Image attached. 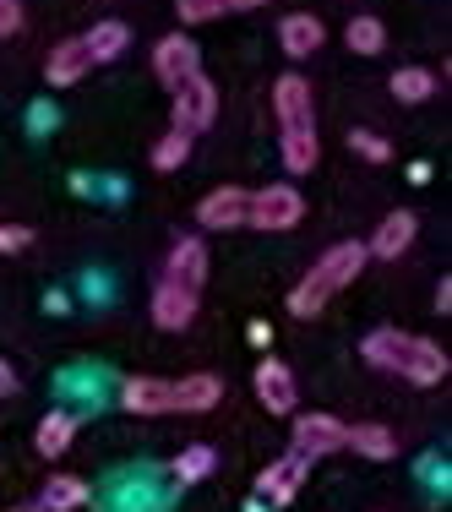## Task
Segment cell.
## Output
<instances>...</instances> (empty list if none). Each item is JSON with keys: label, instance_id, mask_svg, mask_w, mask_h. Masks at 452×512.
Returning <instances> with one entry per match:
<instances>
[{"label": "cell", "instance_id": "1", "mask_svg": "<svg viewBox=\"0 0 452 512\" xmlns=\"http://www.w3.org/2000/svg\"><path fill=\"white\" fill-rule=\"evenodd\" d=\"M224 404V376L191 371V376H126L120 382V409L137 420L158 414H207Z\"/></svg>", "mask_w": 452, "mask_h": 512}, {"label": "cell", "instance_id": "2", "mask_svg": "<svg viewBox=\"0 0 452 512\" xmlns=\"http://www.w3.org/2000/svg\"><path fill=\"white\" fill-rule=\"evenodd\" d=\"M360 360L371 365V371H382V376L409 382V387H442L447 371H452L442 344H431V338H420V333H398V327H376V333H365Z\"/></svg>", "mask_w": 452, "mask_h": 512}, {"label": "cell", "instance_id": "3", "mask_svg": "<svg viewBox=\"0 0 452 512\" xmlns=\"http://www.w3.org/2000/svg\"><path fill=\"white\" fill-rule=\"evenodd\" d=\"M365 262H371V256H365V240H338V246H327L311 262V273L289 289V316H300V322H305V316L327 311V300L344 295L354 278L365 273Z\"/></svg>", "mask_w": 452, "mask_h": 512}, {"label": "cell", "instance_id": "4", "mask_svg": "<svg viewBox=\"0 0 452 512\" xmlns=\"http://www.w3.org/2000/svg\"><path fill=\"white\" fill-rule=\"evenodd\" d=\"M218 120V88H213V77H186L175 93H169V126L175 131H186V137H202L207 126Z\"/></svg>", "mask_w": 452, "mask_h": 512}, {"label": "cell", "instance_id": "5", "mask_svg": "<svg viewBox=\"0 0 452 512\" xmlns=\"http://www.w3.org/2000/svg\"><path fill=\"white\" fill-rule=\"evenodd\" d=\"M300 218H305V197L289 186V180L251 191V202H246V224L262 229V235H284V229H295Z\"/></svg>", "mask_w": 452, "mask_h": 512}, {"label": "cell", "instance_id": "6", "mask_svg": "<svg viewBox=\"0 0 452 512\" xmlns=\"http://www.w3.org/2000/svg\"><path fill=\"white\" fill-rule=\"evenodd\" d=\"M289 453L305 458V463H322V458L344 453V420L327 414V409L295 414V425H289Z\"/></svg>", "mask_w": 452, "mask_h": 512}, {"label": "cell", "instance_id": "7", "mask_svg": "<svg viewBox=\"0 0 452 512\" xmlns=\"http://www.w3.org/2000/svg\"><path fill=\"white\" fill-rule=\"evenodd\" d=\"M251 387H256V404L267 414H295L300 409V387H295V371H289L278 355H262L251 371Z\"/></svg>", "mask_w": 452, "mask_h": 512}, {"label": "cell", "instance_id": "8", "mask_svg": "<svg viewBox=\"0 0 452 512\" xmlns=\"http://www.w3.org/2000/svg\"><path fill=\"white\" fill-rule=\"evenodd\" d=\"M197 71H202V50H197L191 33H164V39L153 44V77L164 82L169 93H175L186 77H197Z\"/></svg>", "mask_w": 452, "mask_h": 512}, {"label": "cell", "instance_id": "9", "mask_svg": "<svg viewBox=\"0 0 452 512\" xmlns=\"http://www.w3.org/2000/svg\"><path fill=\"white\" fill-rule=\"evenodd\" d=\"M273 115H278V131H295V126H316L311 115V82L300 71H284L273 82Z\"/></svg>", "mask_w": 452, "mask_h": 512}, {"label": "cell", "instance_id": "10", "mask_svg": "<svg viewBox=\"0 0 452 512\" xmlns=\"http://www.w3.org/2000/svg\"><path fill=\"white\" fill-rule=\"evenodd\" d=\"M197 306H202L197 289H180V284H164V278H158L148 311H153V322L164 327V333H186V327L197 322Z\"/></svg>", "mask_w": 452, "mask_h": 512}, {"label": "cell", "instance_id": "11", "mask_svg": "<svg viewBox=\"0 0 452 512\" xmlns=\"http://www.w3.org/2000/svg\"><path fill=\"white\" fill-rule=\"evenodd\" d=\"M164 284H180V289H197V295H202V284H207V246L197 235H180L175 246H169Z\"/></svg>", "mask_w": 452, "mask_h": 512}, {"label": "cell", "instance_id": "12", "mask_svg": "<svg viewBox=\"0 0 452 512\" xmlns=\"http://www.w3.org/2000/svg\"><path fill=\"white\" fill-rule=\"evenodd\" d=\"M305 474H311V463H305V458H295V453H284V458H273L262 474H256V491H262L273 507H289V502L300 496Z\"/></svg>", "mask_w": 452, "mask_h": 512}, {"label": "cell", "instance_id": "13", "mask_svg": "<svg viewBox=\"0 0 452 512\" xmlns=\"http://www.w3.org/2000/svg\"><path fill=\"white\" fill-rule=\"evenodd\" d=\"M414 229H420V218H414L409 207L387 213L382 224H376V235L365 240V256H376V262H398V256L414 246Z\"/></svg>", "mask_w": 452, "mask_h": 512}, {"label": "cell", "instance_id": "14", "mask_svg": "<svg viewBox=\"0 0 452 512\" xmlns=\"http://www.w3.org/2000/svg\"><path fill=\"white\" fill-rule=\"evenodd\" d=\"M246 202H251V191L218 186V191H207V197L197 202V224L202 229H240L246 224Z\"/></svg>", "mask_w": 452, "mask_h": 512}, {"label": "cell", "instance_id": "15", "mask_svg": "<svg viewBox=\"0 0 452 512\" xmlns=\"http://www.w3.org/2000/svg\"><path fill=\"white\" fill-rule=\"evenodd\" d=\"M278 44H284L289 60H311V55L327 44L322 17H311V11H289V17L278 22Z\"/></svg>", "mask_w": 452, "mask_h": 512}, {"label": "cell", "instance_id": "16", "mask_svg": "<svg viewBox=\"0 0 452 512\" xmlns=\"http://www.w3.org/2000/svg\"><path fill=\"white\" fill-rule=\"evenodd\" d=\"M88 71H93V60L82 50V39H60L55 50L44 55V82H50V88H77Z\"/></svg>", "mask_w": 452, "mask_h": 512}, {"label": "cell", "instance_id": "17", "mask_svg": "<svg viewBox=\"0 0 452 512\" xmlns=\"http://www.w3.org/2000/svg\"><path fill=\"white\" fill-rule=\"evenodd\" d=\"M278 158H284L289 175H311V169L322 164V137H316V126L278 131Z\"/></svg>", "mask_w": 452, "mask_h": 512}, {"label": "cell", "instance_id": "18", "mask_svg": "<svg viewBox=\"0 0 452 512\" xmlns=\"http://www.w3.org/2000/svg\"><path fill=\"white\" fill-rule=\"evenodd\" d=\"M344 447H349V453H360V458H371V463H393L398 458V436L387 431V425H376V420L344 425Z\"/></svg>", "mask_w": 452, "mask_h": 512}, {"label": "cell", "instance_id": "19", "mask_svg": "<svg viewBox=\"0 0 452 512\" xmlns=\"http://www.w3.org/2000/svg\"><path fill=\"white\" fill-rule=\"evenodd\" d=\"M82 50H88L93 66H109V60H120L131 50V28L115 22V17H104V22H93V28L82 33Z\"/></svg>", "mask_w": 452, "mask_h": 512}, {"label": "cell", "instance_id": "20", "mask_svg": "<svg viewBox=\"0 0 452 512\" xmlns=\"http://www.w3.org/2000/svg\"><path fill=\"white\" fill-rule=\"evenodd\" d=\"M93 502V485L82 480V474H50L44 480V491H39V512L50 507V512H77V507H88Z\"/></svg>", "mask_w": 452, "mask_h": 512}, {"label": "cell", "instance_id": "21", "mask_svg": "<svg viewBox=\"0 0 452 512\" xmlns=\"http://www.w3.org/2000/svg\"><path fill=\"white\" fill-rule=\"evenodd\" d=\"M77 425H82L77 409H50V414L39 420V431H33V447H39L44 458H60L71 442H77Z\"/></svg>", "mask_w": 452, "mask_h": 512}, {"label": "cell", "instance_id": "22", "mask_svg": "<svg viewBox=\"0 0 452 512\" xmlns=\"http://www.w3.org/2000/svg\"><path fill=\"white\" fill-rule=\"evenodd\" d=\"M267 0H175L180 22L186 28H202V22H218V17H235V11H256Z\"/></svg>", "mask_w": 452, "mask_h": 512}, {"label": "cell", "instance_id": "23", "mask_svg": "<svg viewBox=\"0 0 452 512\" xmlns=\"http://www.w3.org/2000/svg\"><path fill=\"white\" fill-rule=\"evenodd\" d=\"M213 463H218L213 447L191 442V447H180V453H175V463H169V480H175V485H202L207 474H213Z\"/></svg>", "mask_w": 452, "mask_h": 512}, {"label": "cell", "instance_id": "24", "mask_svg": "<svg viewBox=\"0 0 452 512\" xmlns=\"http://www.w3.org/2000/svg\"><path fill=\"white\" fill-rule=\"evenodd\" d=\"M393 99L398 104H425L436 93V71H425V66H403V71H393Z\"/></svg>", "mask_w": 452, "mask_h": 512}, {"label": "cell", "instance_id": "25", "mask_svg": "<svg viewBox=\"0 0 452 512\" xmlns=\"http://www.w3.org/2000/svg\"><path fill=\"white\" fill-rule=\"evenodd\" d=\"M344 44L354 55H382L387 50V28H382V17H354L349 28H344Z\"/></svg>", "mask_w": 452, "mask_h": 512}, {"label": "cell", "instance_id": "26", "mask_svg": "<svg viewBox=\"0 0 452 512\" xmlns=\"http://www.w3.org/2000/svg\"><path fill=\"white\" fill-rule=\"evenodd\" d=\"M186 158H191V137H186V131L169 126L164 137L153 142V169H158V175H175V169L186 164Z\"/></svg>", "mask_w": 452, "mask_h": 512}, {"label": "cell", "instance_id": "27", "mask_svg": "<svg viewBox=\"0 0 452 512\" xmlns=\"http://www.w3.org/2000/svg\"><path fill=\"white\" fill-rule=\"evenodd\" d=\"M115 485H126V491H137V502H148L153 512L164 507V496L153 491V480H148V474H120ZM109 512H131V496H115V491H109Z\"/></svg>", "mask_w": 452, "mask_h": 512}, {"label": "cell", "instance_id": "28", "mask_svg": "<svg viewBox=\"0 0 452 512\" xmlns=\"http://www.w3.org/2000/svg\"><path fill=\"white\" fill-rule=\"evenodd\" d=\"M349 153H354V158H365V164H387V158H393V142H387L382 131L354 126V131H349Z\"/></svg>", "mask_w": 452, "mask_h": 512}, {"label": "cell", "instance_id": "29", "mask_svg": "<svg viewBox=\"0 0 452 512\" xmlns=\"http://www.w3.org/2000/svg\"><path fill=\"white\" fill-rule=\"evenodd\" d=\"M33 246V229L28 224H0V256H17Z\"/></svg>", "mask_w": 452, "mask_h": 512}, {"label": "cell", "instance_id": "30", "mask_svg": "<svg viewBox=\"0 0 452 512\" xmlns=\"http://www.w3.org/2000/svg\"><path fill=\"white\" fill-rule=\"evenodd\" d=\"M22 22H28L22 17V0H0V39H17Z\"/></svg>", "mask_w": 452, "mask_h": 512}, {"label": "cell", "instance_id": "31", "mask_svg": "<svg viewBox=\"0 0 452 512\" xmlns=\"http://www.w3.org/2000/svg\"><path fill=\"white\" fill-rule=\"evenodd\" d=\"M22 393V382H17V371H11L6 360H0V398H17Z\"/></svg>", "mask_w": 452, "mask_h": 512}, {"label": "cell", "instance_id": "32", "mask_svg": "<svg viewBox=\"0 0 452 512\" xmlns=\"http://www.w3.org/2000/svg\"><path fill=\"white\" fill-rule=\"evenodd\" d=\"M246 338H251L256 349H262V355H267V344H273V327H267V322H251V327H246Z\"/></svg>", "mask_w": 452, "mask_h": 512}, {"label": "cell", "instance_id": "33", "mask_svg": "<svg viewBox=\"0 0 452 512\" xmlns=\"http://www.w3.org/2000/svg\"><path fill=\"white\" fill-rule=\"evenodd\" d=\"M436 311H442V316L452 311V284H447V278H442V284H436Z\"/></svg>", "mask_w": 452, "mask_h": 512}, {"label": "cell", "instance_id": "34", "mask_svg": "<svg viewBox=\"0 0 452 512\" xmlns=\"http://www.w3.org/2000/svg\"><path fill=\"white\" fill-rule=\"evenodd\" d=\"M44 126H55V109L39 104V109H33V131H44Z\"/></svg>", "mask_w": 452, "mask_h": 512}, {"label": "cell", "instance_id": "35", "mask_svg": "<svg viewBox=\"0 0 452 512\" xmlns=\"http://www.w3.org/2000/svg\"><path fill=\"white\" fill-rule=\"evenodd\" d=\"M6 512H39V507H6Z\"/></svg>", "mask_w": 452, "mask_h": 512}]
</instances>
